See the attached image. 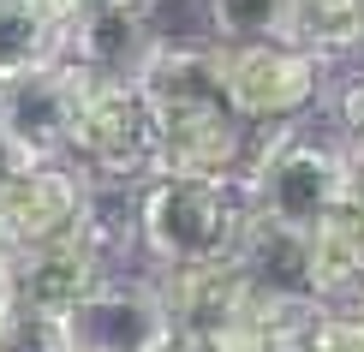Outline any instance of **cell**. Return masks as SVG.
Here are the masks:
<instances>
[{"mask_svg":"<svg viewBox=\"0 0 364 352\" xmlns=\"http://www.w3.org/2000/svg\"><path fill=\"white\" fill-rule=\"evenodd\" d=\"M245 221V197L239 186L221 179H186V174H149L138 215H132V239L149 251V263H209L227 257Z\"/></svg>","mask_w":364,"mask_h":352,"instance_id":"cell-1","label":"cell"},{"mask_svg":"<svg viewBox=\"0 0 364 352\" xmlns=\"http://www.w3.org/2000/svg\"><path fill=\"white\" fill-rule=\"evenodd\" d=\"M149 156H156V114H149L138 78L84 72L66 132V161L90 186H132V179H149Z\"/></svg>","mask_w":364,"mask_h":352,"instance_id":"cell-2","label":"cell"},{"mask_svg":"<svg viewBox=\"0 0 364 352\" xmlns=\"http://www.w3.org/2000/svg\"><path fill=\"white\" fill-rule=\"evenodd\" d=\"M269 137L251 149V167L239 179V197L245 209L287 227H311L316 215L341 203V149L323 144V137H305L293 119L281 126H263Z\"/></svg>","mask_w":364,"mask_h":352,"instance_id":"cell-3","label":"cell"},{"mask_svg":"<svg viewBox=\"0 0 364 352\" xmlns=\"http://www.w3.org/2000/svg\"><path fill=\"white\" fill-rule=\"evenodd\" d=\"M328 60L305 42H221V78L227 102L251 126H281L299 119L323 96Z\"/></svg>","mask_w":364,"mask_h":352,"instance_id":"cell-4","label":"cell"},{"mask_svg":"<svg viewBox=\"0 0 364 352\" xmlns=\"http://www.w3.org/2000/svg\"><path fill=\"white\" fill-rule=\"evenodd\" d=\"M114 221L102 215V203L90 209V215L72 227V233L60 239H42L30 245V251L6 257L12 263V293L18 304H36V311H66V304H78L90 287H102L114 274Z\"/></svg>","mask_w":364,"mask_h":352,"instance_id":"cell-5","label":"cell"},{"mask_svg":"<svg viewBox=\"0 0 364 352\" xmlns=\"http://www.w3.org/2000/svg\"><path fill=\"white\" fill-rule=\"evenodd\" d=\"M257 149V126L233 114V102L215 108H179V114H156V156L149 174H186V179H221L239 186Z\"/></svg>","mask_w":364,"mask_h":352,"instance_id":"cell-6","label":"cell"},{"mask_svg":"<svg viewBox=\"0 0 364 352\" xmlns=\"http://www.w3.org/2000/svg\"><path fill=\"white\" fill-rule=\"evenodd\" d=\"M90 209H96V186L72 167L66 156H42L36 167H24L6 191H0V251L18 257L42 239L72 233Z\"/></svg>","mask_w":364,"mask_h":352,"instance_id":"cell-7","label":"cell"},{"mask_svg":"<svg viewBox=\"0 0 364 352\" xmlns=\"http://www.w3.org/2000/svg\"><path fill=\"white\" fill-rule=\"evenodd\" d=\"M66 352H156L168 341V311H161L149 281H102L78 304L60 311Z\"/></svg>","mask_w":364,"mask_h":352,"instance_id":"cell-8","label":"cell"},{"mask_svg":"<svg viewBox=\"0 0 364 352\" xmlns=\"http://www.w3.org/2000/svg\"><path fill=\"white\" fill-rule=\"evenodd\" d=\"M78 90H84V66L66 54L12 66V72H0V126L36 156H66Z\"/></svg>","mask_w":364,"mask_h":352,"instance_id":"cell-9","label":"cell"},{"mask_svg":"<svg viewBox=\"0 0 364 352\" xmlns=\"http://www.w3.org/2000/svg\"><path fill=\"white\" fill-rule=\"evenodd\" d=\"M161 30L149 12H126V6H102L90 0L84 12H72L60 24V54L78 60L96 78H138V66L156 54Z\"/></svg>","mask_w":364,"mask_h":352,"instance_id":"cell-10","label":"cell"},{"mask_svg":"<svg viewBox=\"0 0 364 352\" xmlns=\"http://www.w3.org/2000/svg\"><path fill=\"white\" fill-rule=\"evenodd\" d=\"M233 269L245 274V287L257 299H275V304H323L311 287V263H305V227H287L245 209L233 239Z\"/></svg>","mask_w":364,"mask_h":352,"instance_id":"cell-11","label":"cell"},{"mask_svg":"<svg viewBox=\"0 0 364 352\" xmlns=\"http://www.w3.org/2000/svg\"><path fill=\"white\" fill-rule=\"evenodd\" d=\"M156 299L173 329H221L227 316L245 311L251 287L233 269V257H209V263H168L156 269Z\"/></svg>","mask_w":364,"mask_h":352,"instance_id":"cell-12","label":"cell"},{"mask_svg":"<svg viewBox=\"0 0 364 352\" xmlns=\"http://www.w3.org/2000/svg\"><path fill=\"white\" fill-rule=\"evenodd\" d=\"M305 263L323 304L364 299V209L335 203L328 215H316L305 227Z\"/></svg>","mask_w":364,"mask_h":352,"instance_id":"cell-13","label":"cell"},{"mask_svg":"<svg viewBox=\"0 0 364 352\" xmlns=\"http://www.w3.org/2000/svg\"><path fill=\"white\" fill-rule=\"evenodd\" d=\"M209 42H293V0H203Z\"/></svg>","mask_w":364,"mask_h":352,"instance_id":"cell-14","label":"cell"},{"mask_svg":"<svg viewBox=\"0 0 364 352\" xmlns=\"http://www.w3.org/2000/svg\"><path fill=\"white\" fill-rule=\"evenodd\" d=\"M293 42L323 60L364 48V0H293Z\"/></svg>","mask_w":364,"mask_h":352,"instance_id":"cell-15","label":"cell"},{"mask_svg":"<svg viewBox=\"0 0 364 352\" xmlns=\"http://www.w3.org/2000/svg\"><path fill=\"white\" fill-rule=\"evenodd\" d=\"M60 54V24L42 12V0H0V72Z\"/></svg>","mask_w":364,"mask_h":352,"instance_id":"cell-16","label":"cell"},{"mask_svg":"<svg viewBox=\"0 0 364 352\" xmlns=\"http://www.w3.org/2000/svg\"><path fill=\"white\" fill-rule=\"evenodd\" d=\"M299 352H364V304H323L305 323Z\"/></svg>","mask_w":364,"mask_h":352,"instance_id":"cell-17","label":"cell"},{"mask_svg":"<svg viewBox=\"0 0 364 352\" xmlns=\"http://www.w3.org/2000/svg\"><path fill=\"white\" fill-rule=\"evenodd\" d=\"M0 346H6V352H66V329H60L54 311L12 304L6 323H0Z\"/></svg>","mask_w":364,"mask_h":352,"instance_id":"cell-18","label":"cell"},{"mask_svg":"<svg viewBox=\"0 0 364 352\" xmlns=\"http://www.w3.org/2000/svg\"><path fill=\"white\" fill-rule=\"evenodd\" d=\"M341 203L364 209V144H341Z\"/></svg>","mask_w":364,"mask_h":352,"instance_id":"cell-19","label":"cell"},{"mask_svg":"<svg viewBox=\"0 0 364 352\" xmlns=\"http://www.w3.org/2000/svg\"><path fill=\"white\" fill-rule=\"evenodd\" d=\"M341 132H346V144H364V72L346 78V90H341Z\"/></svg>","mask_w":364,"mask_h":352,"instance_id":"cell-20","label":"cell"},{"mask_svg":"<svg viewBox=\"0 0 364 352\" xmlns=\"http://www.w3.org/2000/svg\"><path fill=\"white\" fill-rule=\"evenodd\" d=\"M36 161H42V156H36V149H24V144H18V137H12L6 126H0V191H6V186H12V179H18V174H24V167H36Z\"/></svg>","mask_w":364,"mask_h":352,"instance_id":"cell-21","label":"cell"},{"mask_svg":"<svg viewBox=\"0 0 364 352\" xmlns=\"http://www.w3.org/2000/svg\"><path fill=\"white\" fill-rule=\"evenodd\" d=\"M156 352H221V341L209 329H168V341H161Z\"/></svg>","mask_w":364,"mask_h":352,"instance_id":"cell-22","label":"cell"},{"mask_svg":"<svg viewBox=\"0 0 364 352\" xmlns=\"http://www.w3.org/2000/svg\"><path fill=\"white\" fill-rule=\"evenodd\" d=\"M12 304H18V293H12V263H6V251H0V323H6Z\"/></svg>","mask_w":364,"mask_h":352,"instance_id":"cell-23","label":"cell"},{"mask_svg":"<svg viewBox=\"0 0 364 352\" xmlns=\"http://www.w3.org/2000/svg\"><path fill=\"white\" fill-rule=\"evenodd\" d=\"M102 6H126V12H149V18H156L161 0H102Z\"/></svg>","mask_w":364,"mask_h":352,"instance_id":"cell-24","label":"cell"},{"mask_svg":"<svg viewBox=\"0 0 364 352\" xmlns=\"http://www.w3.org/2000/svg\"><path fill=\"white\" fill-rule=\"evenodd\" d=\"M0 352H6V346H0Z\"/></svg>","mask_w":364,"mask_h":352,"instance_id":"cell-25","label":"cell"},{"mask_svg":"<svg viewBox=\"0 0 364 352\" xmlns=\"http://www.w3.org/2000/svg\"><path fill=\"white\" fill-rule=\"evenodd\" d=\"M358 304H364V299H358Z\"/></svg>","mask_w":364,"mask_h":352,"instance_id":"cell-26","label":"cell"}]
</instances>
